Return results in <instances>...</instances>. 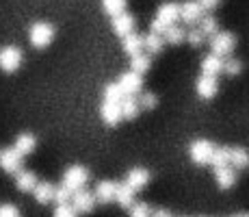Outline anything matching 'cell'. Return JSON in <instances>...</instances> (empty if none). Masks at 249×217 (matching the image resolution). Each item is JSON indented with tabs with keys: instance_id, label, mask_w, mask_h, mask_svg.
I'll return each instance as SVG.
<instances>
[{
	"instance_id": "cell-4",
	"label": "cell",
	"mask_w": 249,
	"mask_h": 217,
	"mask_svg": "<svg viewBox=\"0 0 249 217\" xmlns=\"http://www.w3.org/2000/svg\"><path fill=\"white\" fill-rule=\"evenodd\" d=\"M214 148L217 146H214L213 141H208V139H195L189 146V157L195 165H210Z\"/></svg>"
},
{
	"instance_id": "cell-17",
	"label": "cell",
	"mask_w": 249,
	"mask_h": 217,
	"mask_svg": "<svg viewBox=\"0 0 249 217\" xmlns=\"http://www.w3.org/2000/svg\"><path fill=\"white\" fill-rule=\"evenodd\" d=\"M202 74L206 76H217L223 74V57H217V55H206L202 59Z\"/></svg>"
},
{
	"instance_id": "cell-9",
	"label": "cell",
	"mask_w": 249,
	"mask_h": 217,
	"mask_svg": "<svg viewBox=\"0 0 249 217\" xmlns=\"http://www.w3.org/2000/svg\"><path fill=\"white\" fill-rule=\"evenodd\" d=\"M202 16H204V9L197 0H184V2L180 4V20L178 22H184L186 26H197Z\"/></svg>"
},
{
	"instance_id": "cell-6",
	"label": "cell",
	"mask_w": 249,
	"mask_h": 217,
	"mask_svg": "<svg viewBox=\"0 0 249 217\" xmlns=\"http://www.w3.org/2000/svg\"><path fill=\"white\" fill-rule=\"evenodd\" d=\"M24 61V55L18 46H4L0 48V70L7 72V74H13L16 70H20Z\"/></svg>"
},
{
	"instance_id": "cell-33",
	"label": "cell",
	"mask_w": 249,
	"mask_h": 217,
	"mask_svg": "<svg viewBox=\"0 0 249 217\" xmlns=\"http://www.w3.org/2000/svg\"><path fill=\"white\" fill-rule=\"evenodd\" d=\"M122 98H124V91L119 89L117 83H108L107 87H104L102 100H108V102H122Z\"/></svg>"
},
{
	"instance_id": "cell-18",
	"label": "cell",
	"mask_w": 249,
	"mask_h": 217,
	"mask_svg": "<svg viewBox=\"0 0 249 217\" xmlns=\"http://www.w3.org/2000/svg\"><path fill=\"white\" fill-rule=\"evenodd\" d=\"M31 194L35 196V200L39 202V204H50V202L54 200V185L48 180H41V182L37 180L35 189H33Z\"/></svg>"
},
{
	"instance_id": "cell-34",
	"label": "cell",
	"mask_w": 249,
	"mask_h": 217,
	"mask_svg": "<svg viewBox=\"0 0 249 217\" xmlns=\"http://www.w3.org/2000/svg\"><path fill=\"white\" fill-rule=\"evenodd\" d=\"M184 41H189V46H193V48H199V46H202V43L206 41V37L202 35V31H199L197 26H191L189 31H186Z\"/></svg>"
},
{
	"instance_id": "cell-37",
	"label": "cell",
	"mask_w": 249,
	"mask_h": 217,
	"mask_svg": "<svg viewBox=\"0 0 249 217\" xmlns=\"http://www.w3.org/2000/svg\"><path fill=\"white\" fill-rule=\"evenodd\" d=\"M54 217H78V213L74 211V206H71L70 202H65V204H56Z\"/></svg>"
},
{
	"instance_id": "cell-3",
	"label": "cell",
	"mask_w": 249,
	"mask_h": 217,
	"mask_svg": "<svg viewBox=\"0 0 249 217\" xmlns=\"http://www.w3.org/2000/svg\"><path fill=\"white\" fill-rule=\"evenodd\" d=\"M236 48V35L230 31H219L217 35L210 37V52L217 57H230Z\"/></svg>"
},
{
	"instance_id": "cell-35",
	"label": "cell",
	"mask_w": 249,
	"mask_h": 217,
	"mask_svg": "<svg viewBox=\"0 0 249 217\" xmlns=\"http://www.w3.org/2000/svg\"><path fill=\"white\" fill-rule=\"evenodd\" d=\"M130 217H152V206L145 202H135L130 206Z\"/></svg>"
},
{
	"instance_id": "cell-2",
	"label": "cell",
	"mask_w": 249,
	"mask_h": 217,
	"mask_svg": "<svg viewBox=\"0 0 249 217\" xmlns=\"http://www.w3.org/2000/svg\"><path fill=\"white\" fill-rule=\"evenodd\" d=\"M52 39H54V26L48 22H35L31 26V31H28V41L37 50L48 48L52 43Z\"/></svg>"
},
{
	"instance_id": "cell-22",
	"label": "cell",
	"mask_w": 249,
	"mask_h": 217,
	"mask_svg": "<svg viewBox=\"0 0 249 217\" xmlns=\"http://www.w3.org/2000/svg\"><path fill=\"white\" fill-rule=\"evenodd\" d=\"M162 48H165L162 35H156V33H152V31H147L145 35H143V52H147V55H160Z\"/></svg>"
},
{
	"instance_id": "cell-8",
	"label": "cell",
	"mask_w": 249,
	"mask_h": 217,
	"mask_svg": "<svg viewBox=\"0 0 249 217\" xmlns=\"http://www.w3.org/2000/svg\"><path fill=\"white\" fill-rule=\"evenodd\" d=\"M117 85L124 91V96H139L143 91V76L137 74L135 70H128L119 76Z\"/></svg>"
},
{
	"instance_id": "cell-36",
	"label": "cell",
	"mask_w": 249,
	"mask_h": 217,
	"mask_svg": "<svg viewBox=\"0 0 249 217\" xmlns=\"http://www.w3.org/2000/svg\"><path fill=\"white\" fill-rule=\"evenodd\" d=\"M70 200H71V191L68 189V187H63V185L54 187V200L52 202H56V204H65V202H70Z\"/></svg>"
},
{
	"instance_id": "cell-16",
	"label": "cell",
	"mask_w": 249,
	"mask_h": 217,
	"mask_svg": "<svg viewBox=\"0 0 249 217\" xmlns=\"http://www.w3.org/2000/svg\"><path fill=\"white\" fill-rule=\"evenodd\" d=\"M100 115H102V119L108 124V126H117V124L122 122V109H119V102H108V100H102Z\"/></svg>"
},
{
	"instance_id": "cell-13",
	"label": "cell",
	"mask_w": 249,
	"mask_h": 217,
	"mask_svg": "<svg viewBox=\"0 0 249 217\" xmlns=\"http://www.w3.org/2000/svg\"><path fill=\"white\" fill-rule=\"evenodd\" d=\"M150 178H152V174L147 172V170H143V167H132V170L126 174L124 182H126V185L137 194V191H141L143 187L150 182Z\"/></svg>"
},
{
	"instance_id": "cell-14",
	"label": "cell",
	"mask_w": 249,
	"mask_h": 217,
	"mask_svg": "<svg viewBox=\"0 0 249 217\" xmlns=\"http://www.w3.org/2000/svg\"><path fill=\"white\" fill-rule=\"evenodd\" d=\"M115 189H117V182L115 180H100L93 189V197L100 204H111L115 202Z\"/></svg>"
},
{
	"instance_id": "cell-38",
	"label": "cell",
	"mask_w": 249,
	"mask_h": 217,
	"mask_svg": "<svg viewBox=\"0 0 249 217\" xmlns=\"http://www.w3.org/2000/svg\"><path fill=\"white\" fill-rule=\"evenodd\" d=\"M0 217H22L16 204H0Z\"/></svg>"
},
{
	"instance_id": "cell-11",
	"label": "cell",
	"mask_w": 249,
	"mask_h": 217,
	"mask_svg": "<svg viewBox=\"0 0 249 217\" xmlns=\"http://www.w3.org/2000/svg\"><path fill=\"white\" fill-rule=\"evenodd\" d=\"M70 204L74 206L76 213H91L95 206V197H93V191H87V189H78L71 194V200Z\"/></svg>"
},
{
	"instance_id": "cell-10",
	"label": "cell",
	"mask_w": 249,
	"mask_h": 217,
	"mask_svg": "<svg viewBox=\"0 0 249 217\" xmlns=\"http://www.w3.org/2000/svg\"><path fill=\"white\" fill-rule=\"evenodd\" d=\"M22 154L16 150V148H4L0 150V167H2L7 174H16L22 170Z\"/></svg>"
},
{
	"instance_id": "cell-19",
	"label": "cell",
	"mask_w": 249,
	"mask_h": 217,
	"mask_svg": "<svg viewBox=\"0 0 249 217\" xmlns=\"http://www.w3.org/2000/svg\"><path fill=\"white\" fill-rule=\"evenodd\" d=\"M13 148H16V150L20 152L22 157H28V154H33V152H35V148H37L35 135H31V133H20V135L16 137V143H13Z\"/></svg>"
},
{
	"instance_id": "cell-21",
	"label": "cell",
	"mask_w": 249,
	"mask_h": 217,
	"mask_svg": "<svg viewBox=\"0 0 249 217\" xmlns=\"http://www.w3.org/2000/svg\"><path fill=\"white\" fill-rule=\"evenodd\" d=\"M119 109H122V119H137L139 113H141L137 96H124L122 102H119Z\"/></svg>"
},
{
	"instance_id": "cell-24",
	"label": "cell",
	"mask_w": 249,
	"mask_h": 217,
	"mask_svg": "<svg viewBox=\"0 0 249 217\" xmlns=\"http://www.w3.org/2000/svg\"><path fill=\"white\" fill-rule=\"evenodd\" d=\"M230 165L234 167V170H247L249 167V150L241 146H234L230 148Z\"/></svg>"
},
{
	"instance_id": "cell-25",
	"label": "cell",
	"mask_w": 249,
	"mask_h": 217,
	"mask_svg": "<svg viewBox=\"0 0 249 217\" xmlns=\"http://www.w3.org/2000/svg\"><path fill=\"white\" fill-rule=\"evenodd\" d=\"M115 202L124 209H130L135 204V191L126 185V182H117V189H115Z\"/></svg>"
},
{
	"instance_id": "cell-12",
	"label": "cell",
	"mask_w": 249,
	"mask_h": 217,
	"mask_svg": "<svg viewBox=\"0 0 249 217\" xmlns=\"http://www.w3.org/2000/svg\"><path fill=\"white\" fill-rule=\"evenodd\" d=\"M195 91H197V96L202 100H213L214 96H217V91H219V79L217 76L202 74L197 79V83H195Z\"/></svg>"
},
{
	"instance_id": "cell-27",
	"label": "cell",
	"mask_w": 249,
	"mask_h": 217,
	"mask_svg": "<svg viewBox=\"0 0 249 217\" xmlns=\"http://www.w3.org/2000/svg\"><path fill=\"white\" fill-rule=\"evenodd\" d=\"M184 37H186V31L182 26H178V24H171V26L162 33V39H165V43H169V46H180V43L184 41Z\"/></svg>"
},
{
	"instance_id": "cell-7",
	"label": "cell",
	"mask_w": 249,
	"mask_h": 217,
	"mask_svg": "<svg viewBox=\"0 0 249 217\" xmlns=\"http://www.w3.org/2000/svg\"><path fill=\"white\" fill-rule=\"evenodd\" d=\"M111 28H113L115 35H119V37L130 35V33H135V28H137V16L135 13H128V11L117 13V16L111 18Z\"/></svg>"
},
{
	"instance_id": "cell-40",
	"label": "cell",
	"mask_w": 249,
	"mask_h": 217,
	"mask_svg": "<svg viewBox=\"0 0 249 217\" xmlns=\"http://www.w3.org/2000/svg\"><path fill=\"white\" fill-rule=\"evenodd\" d=\"M152 217H174V215L167 209H156V211H152Z\"/></svg>"
},
{
	"instance_id": "cell-29",
	"label": "cell",
	"mask_w": 249,
	"mask_h": 217,
	"mask_svg": "<svg viewBox=\"0 0 249 217\" xmlns=\"http://www.w3.org/2000/svg\"><path fill=\"white\" fill-rule=\"evenodd\" d=\"M210 165L213 167H221V165H230V146H217L210 158Z\"/></svg>"
},
{
	"instance_id": "cell-30",
	"label": "cell",
	"mask_w": 249,
	"mask_h": 217,
	"mask_svg": "<svg viewBox=\"0 0 249 217\" xmlns=\"http://www.w3.org/2000/svg\"><path fill=\"white\" fill-rule=\"evenodd\" d=\"M137 100H139V107H141V111L143 109L152 111V109L159 107V96H156L154 91H141V94L137 96Z\"/></svg>"
},
{
	"instance_id": "cell-15",
	"label": "cell",
	"mask_w": 249,
	"mask_h": 217,
	"mask_svg": "<svg viewBox=\"0 0 249 217\" xmlns=\"http://www.w3.org/2000/svg\"><path fill=\"white\" fill-rule=\"evenodd\" d=\"M236 178H238V174L232 165L214 167V180H217L219 189H232V187L236 185Z\"/></svg>"
},
{
	"instance_id": "cell-32",
	"label": "cell",
	"mask_w": 249,
	"mask_h": 217,
	"mask_svg": "<svg viewBox=\"0 0 249 217\" xmlns=\"http://www.w3.org/2000/svg\"><path fill=\"white\" fill-rule=\"evenodd\" d=\"M243 72V61L241 59H234L232 55L223 59V74L226 76H238Z\"/></svg>"
},
{
	"instance_id": "cell-28",
	"label": "cell",
	"mask_w": 249,
	"mask_h": 217,
	"mask_svg": "<svg viewBox=\"0 0 249 217\" xmlns=\"http://www.w3.org/2000/svg\"><path fill=\"white\" fill-rule=\"evenodd\" d=\"M197 24H199L197 28L202 31L204 37H213L219 33V22H217V18H213V16H202V20Z\"/></svg>"
},
{
	"instance_id": "cell-1",
	"label": "cell",
	"mask_w": 249,
	"mask_h": 217,
	"mask_svg": "<svg viewBox=\"0 0 249 217\" xmlns=\"http://www.w3.org/2000/svg\"><path fill=\"white\" fill-rule=\"evenodd\" d=\"M180 20V4L178 2H162L159 9H156V16L152 18L150 22V31L156 33V35H162L171 24H176Z\"/></svg>"
},
{
	"instance_id": "cell-39",
	"label": "cell",
	"mask_w": 249,
	"mask_h": 217,
	"mask_svg": "<svg viewBox=\"0 0 249 217\" xmlns=\"http://www.w3.org/2000/svg\"><path fill=\"white\" fill-rule=\"evenodd\" d=\"M199 4H202L204 11H213V9L219 7V0H197Z\"/></svg>"
},
{
	"instance_id": "cell-5",
	"label": "cell",
	"mask_w": 249,
	"mask_h": 217,
	"mask_svg": "<svg viewBox=\"0 0 249 217\" xmlns=\"http://www.w3.org/2000/svg\"><path fill=\"white\" fill-rule=\"evenodd\" d=\"M87 180H89V170H87V167H83V165H71V167H68V170H65L61 185L68 187L71 194H74V191H78V189H85Z\"/></svg>"
},
{
	"instance_id": "cell-23",
	"label": "cell",
	"mask_w": 249,
	"mask_h": 217,
	"mask_svg": "<svg viewBox=\"0 0 249 217\" xmlns=\"http://www.w3.org/2000/svg\"><path fill=\"white\" fill-rule=\"evenodd\" d=\"M122 50L128 57H135L139 52H143V35L139 33H130V35L122 37Z\"/></svg>"
},
{
	"instance_id": "cell-26",
	"label": "cell",
	"mask_w": 249,
	"mask_h": 217,
	"mask_svg": "<svg viewBox=\"0 0 249 217\" xmlns=\"http://www.w3.org/2000/svg\"><path fill=\"white\" fill-rule=\"evenodd\" d=\"M130 70H135L137 74H147L152 70V55L147 52H139V55L130 57Z\"/></svg>"
},
{
	"instance_id": "cell-20",
	"label": "cell",
	"mask_w": 249,
	"mask_h": 217,
	"mask_svg": "<svg viewBox=\"0 0 249 217\" xmlns=\"http://www.w3.org/2000/svg\"><path fill=\"white\" fill-rule=\"evenodd\" d=\"M35 185H37L35 172H28V170L16 172V187H18V191H22V194H31V191L35 189Z\"/></svg>"
},
{
	"instance_id": "cell-31",
	"label": "cell",
	"mask_w": 249,
	"mask_h": 217,
	"mask_svg": "<svg viewBox=\"0 0 249 217\" xmlns=\"http://www.w3.org/2000/svg\"><path fill=\"white\" fill-rule=\"evenodd\" d=\"M126 4H128V0H102V11L113 18L117 13L126 11Z\"/></svg>"
},
{
	"instance_id": "cell-41",
	"label": "cell",
	"mask_w": 249,
	"mask_h": 217,
	"mask_svg": "<svg viewBox=\"0 0 249 217\" xmlns=\"http://www.w3.org/2000/svg\"><path fill=\"white\" fill-rule=\"evenodd\" d=\"M232 217H249V213H236V215H232Z\"/></svg>"
}]
</instances>
